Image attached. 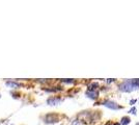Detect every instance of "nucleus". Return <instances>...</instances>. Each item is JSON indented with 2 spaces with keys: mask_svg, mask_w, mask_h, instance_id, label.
<instances>
[{
  "mask_svg": "<svg viewBox=\"0 0 139 125\" xmlns=\"http://www.w3.org/2000/svg\"><path fill=\"white\" fill-rule=\"evenodd\" d=\"M136 112H137V109H135V107H133V109H132L130 110V113H131V114H136Z\"/></svg>",
  "mask_w": 139,
  "mask_h": 125,
  "instance_id": "obj_10",
  "label": "nucleus"
},
{
  "mask_svg": "<svg viewBox=\"0 0 139 125\" xmlns=\"http://www.w3.org/2000/svg\"><path fill=\"white\" fill-rule=\"evenodd\" d=\"M134 86H133V83H132L131 80H127V81H125L123 82L121 85L119 86V90L121 92H126V93H129V92H132L134 90Z\"/></svg>",
  "mask_w": 139,
  "mask_h": 125,
  "instance_id": "obj_1",
  "label": "nucleus"
},
{
  "mask_svg": "<svg viewBox=\"0 0 139 125\" xmlns=\"http://www.w3.org/2000/svg\"><path fill=\"white\" fill-rule=\"evenodd\" d=\"M97 88H98V83H91L88 86V91H95Z\"/></svg>",
  "mask_w": 139,
  "mask_h": 125,
  "instance_id": "obj_8",
  "label": "nucleus"
},
{
  "mask_svg": "<svg viewBox=\"0 0 139 125\" xmlns=\"http://www.w3.org/2000/svg\"><path fill=\"white\" fill-rule=\"evenodd\" d=\"M57 121H58V118H57V116H55V115H48L46 117L47 123H54V122H57Z\"/></svg>",
  "mask_w": 139,
  "mask_h": 125,
  "instance_id": "obj_3",
  "label": "nucleus"
},
{
  "mask_svg": "<svg viewBox=\"0 0 139 125\" xmlns=\"http://www.w3.org/2000/svg\"><path fill=\"white\" fill-rule=\"evenodd\" d=\"M106 125H111V123H110V122H108V123H106Z\"/></svg>",
  "mask_w": 139,
  "mask_h": 125,
  "instance_id": "obj_13",
  "label": "nucleus"
},
{
  "mask_svg": "<svg viewBox=\"0 0 139 125\" xmlns=\"http://www.w3.org/2000/svg\"><path fill=\"white\" fill-rule=\"evenodd\" d=\"M59 102H61V99L60 98H49L48 99V103L50 104V105H56Z\"/></svg>",
  "mask_w": 139,
  "mask_h": 125,
  "instance_id": "obj_5",
  "label": "nucleus"
},
{
  "mask_svg": "<svg viewBox=\"0 0 139 125\" xmlns=\"http://www.w3.org/2000/svg\"><path fill=\"white\" fill-rule=\"evenodd\" d=\"M86 96H88L91 99H97L99 96V93L98 91H87L86 92Z\"/></svg>",
  "mask_w": 139,
  "mask_h": 125,
  "instance_id": "obj_4",
  "label": "nucleus"
},
{
  "mask_svg": "<svg viewBox=\"0 0 139 125\" xmlns=\"http://www.w3.org/2000/svg\"><path fill=\"white\" fill-rule=\"evenodd\" d=\"M112 81H114V79H108L107 80V82H112Z\"/></svg>",
  "mask_w": 139,
  "mask_h": 125,
  "instance_id": "obj_11",
  "label": "nucleus"
},
{
  "mask_svg": "<svg viewBox=\"0 0 139 125\" xmlns=\"http://www.w3.org/2000/svg\"><path fill=\"white\" fill-rule=\"evenodd\" d=\"M137 125H139V123H137Z\"/></svg>",
  "mask_w": 139,
  "mask_h": 125,
  "instance_id": "obj_14",
  "label": "nucleus"
},
{
  "mask_svg": "<svg viewBox=\"0 0 139 125\" xmlns=\"http://www.w3.org/2000/svg\"><path fill=\"white\" fill-rule=\"evenodd\" d=\"M6 85L8 86H12V88H17V86H20V83H17V82H12V81H7Z\"/></svg>",
  "mask_w": 139,
  "mask_h": 125,
  "instance_id": "obj_7",
  "label": "nucleus"
},
{
  "mask_svg": "<svg viewBox=\"0 0 139 125\" xmlns=\"http://www.w3.org/2000/svg\"><path fill=\"white\" fill-rule=\"evenodd\" d=\"M113 125H120V124H119V123H114Z\"/></svg>",
  "mask_w": 139,
  "mask_h": 125,
  "instance_id": "obj_12",
  "label": "nucleus"
},
{
  "mask_svg": "<svg viewBox=\"0 0 139 125\" xmlns=\"http://www.w3.org/2000/svg\"><path fill=\"white\" fill-rule=\"evenodd\" d=\"M130 121L131 119L129 117H124V118H121V121H120V125H127V124H129L130 123Z\"/></svg>",
  "mask_w": 139,
  "mask_h": 125,
  "instance_id": "obj_6",
  "label": "nucleus"
},
{
  "mask_svg": "<svg viewBox=\"0 0 139 125\" xmlns=\"http://www.w3.org/2000/svg\"><path fill=\"white\" fill-rule=\"evenodd\" d=\"M103 104L106 107L111 109H120V106L118 105V104H116L115 102H113V101H110V100H108V101H105Z\"/></svg>",
  "mask_w": 139,
  "mask_h": 125,
  "instance_id": "obj_2",
  "label": "nucleus"
},
{
  "mask_svg": "<svg viewBox=\"0 0 139 125\" xmlns=\"http://www.w3.org/2000/svg\"><path fill=\"white\" fill-rule=\"evenodd\" d=\"M132 83H133L134 88H137L139 89V79H133V80H131Z\"/></svg>",
  "mask_w": 139,
  "mask_h": 125,
  "instance_id": "obj_9",
  "label": "nucleus"
}]
</instances>
